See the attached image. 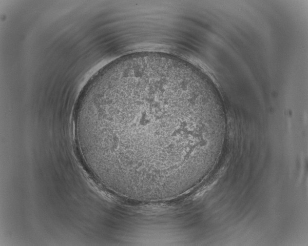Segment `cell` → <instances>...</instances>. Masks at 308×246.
Wrapping results in <instances>:
<instances>
[{
    "instance_id": "1",
    "label": "cell",
    "mask_w": 308,
    "mask_h": 246,
    "mask_svg": "<svg viewBox=\"0 0 308 246\" xmlns=\"http://www.w3.org/2000/svg\"><path fill=\"white\" fill-rule=\"evenodd\" d=\"M202 106L200 96L171 72H122L97 86L78 126L112 180L161 184L182 174L184 155H189L185 139L207 137L209 124L186 125L208 120L189 123L184 118L185 112Z\"/></svg>"
},
{
    "instance_id": "2",
    "label": "cell",
    "mask_w": 308,
    "mask_h": 246,
    "mask_svg": "<svg viewBox=\"0 0 308 246\" xmlns=\"http://www.w3.org/2000/svg\"><path fill=\"white\" fill-rule=\"evenodd\" d=\"M140 55H144V54H140ZM161 55H162V54H161ZM178 61H179V60H178ZM180 62H181L182 63H183V62H181V61H180ZM183 64H184V63H183Z\"/></svg>"
}]
</instances>
